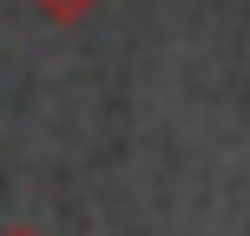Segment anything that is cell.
Instances as JSON below:
<instances>
[{
  "mask_svg": "<svg viewBox=\"0 0 250 236\" xmlns=\"http://www.w3.org/2000/svg\"><path fill=\"white\" fill-rule=\"evenodd\" d=\"M105 0H33V13L40 20H53V26H79L86 13H99Z\"/></svg>",
  "mask_w": 250,
  "mask_h": 236,
  "instance_id": "6da1fadb",
  "label": "cell"
},
{
  "mask_svg": "<svg viewBox=\"0 0 250 236\" xmlns=\"http://www.w3.org/2000/svg\"><path fill=\"white\" fill-rule=\"evenodd\" d=\"M0 236H40L33 223H7V230H0Z\"/></svg>",
  "mask_w": 250,
  "mask_h": 236,
  "instance_id": "7a4b0ae2",
  "label": "cell"
}]
</instances>
